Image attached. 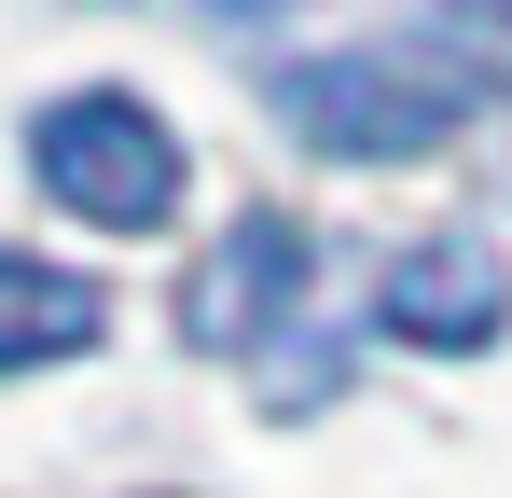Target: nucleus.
<instances>
[{
	"mask_svg": "<svg viewBox=\"0 0 512 498\" xmlns=\"http://www.w3.org/2000/svg\"><path fill=\"white\" fill-rule=\"evenodd\" d=\"M471 111H485V70H471V56H429V42H346V56L277 70V125H291L305 153H333V166L443 153Z\"/></svg>",
	"mask_w": 512,
	"mask_h": 498,
	"instance_id": "1",
	"label": "nucleus"
},
{
	"mask_svg": "<svg viewBox=\"0 0 512 498\" xmlns=\"http://www.w3.org/2000/svg\"><path fill=\"white\" fill-rule=\"evenodd\" d=\"M28 166H42V194H56L70 222H97V236H153V222L180 208V139L153 125V97H125V83L42 97Z\"/></svg>",
	"mask_w": 512,
	"mask_h": 498,
	"instance_id": "2",
	"label": "nucleus"
},
{
	"mask_svg": "<svg viewBox=\"0 0 512 498\" xmlns=\"http://www.w3.org/2000/svg\"><path fill=\"white\" fill-rule=\"evenodd\" d=\"M305 291H319V249L263 208V222H236V236L180 277V332L222 346V360H263V346H305Z\"/></svg>",
	"mask_w": 512,
	"mask_h": 498,
	"instance_id": "3",
	"label": "nucleus"
},
{
	"mask_svg": "<svg viewBox=\"0 0 512 498\" xmlns=\"http://www.w3.org/2000/svg\"><path fill=\"white\" fill-rule=\"evenodd\" d=\"M374 319H388V346H443V360H471V346L512 332V263H499L485 236H416L388 277H374Z\"/></svg>",
	"mask_w": 512,
	"mask_h": 498,
	"instance_id": "4",
	"label": "nucleus"
},
{
	"mask_svg": "<svg viewBox=\"0 0 512 498\" xmlns=\"http://www.w3.org/2000/svg\"><path fill=\"white\" fill-rule=\"evenodd\" d=\"M111 346V291L70 277V263H28V249H0V374H42V360H84Z\"/></svg>",
	"mask_w": 512,
	"mask_h": 498,
	"instance_id": "5",
	"label": "nucleus"
},
{
	"mask_svg": "<svg viewBox=\"0 0 512 498\" xmlns=\"http://www.w3.org/2000/svg\"><path fill=\"white\" fill-rule=\"evenodd\" d=\"M443 56H471V70L512 83V0H443Z\"/></svg>",
	"mask_w": 512,
	"mask_h": 498,
	"instance_id": "6",
	"label": "nucleus"
},
{
	"mask_svg": "<svg viewBox=\"0 0 512 498\" xmlns=\"http://www.w3.org/2000/svg\"><path fill=\"white\" fill-rule=\"evenodd\" d=\"M222 28H277V14H305V0H208Z\"/></svg>",
	"mask_w": 512,
	"mask_h": 498,
	"instance_id": "7",
	"label": "nucleus"
}]
</instances>
